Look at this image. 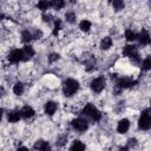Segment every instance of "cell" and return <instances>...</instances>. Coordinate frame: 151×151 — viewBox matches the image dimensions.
Instances as JSON below:
<instances>
[{
    "label": "cell",
    "mask_w": 151,
    "mask_h": 151,
    "mask_svg": "<svg viewBox=\"0 0 151 151\" xmlns=\"http://www.w3.org/2000/svg\"><path fill=\"white\" fill-rule=\"evenodd\" d=\"M79 88V83L76 79H66L63 84V92L66 97H71L72 94H74Z\"/></svg>",
    "instance_id": "6da1fadb"
},
{
    "label": "cell",
    "mask_w": 151,
    "mask_h": 151,
    "mask_svg": "<svg viewBox=\"0 0 151 151\" xmlns=\"http://www.w3.org/2000/svg\"><path fill=\"white\" fill-rule=\"evenodd\" d=\"M83 113H84L86 117H88V118H91L92 120H94V122H98V120L100 119V116H101V113L99 112V110H98L94 105H92V104H87V105L84 107Z\"/></svg>",
    "instance_id": "7a4b0ae2"
},
{
    "label": "cell",
    "mask_w": 151,
    "mask_h": 151,
    "mask_svg": "<svg viewBox=\"0 0 151 151\" xmlns=\"http://www.w3.org/2000/svg\"><path fill=\"white\" fill-rule=\"evenodd\" d=\"M138 126L140 130H149L150 126H151V117H150V113H149V110H145L142 112L140 114V118L138 120Z\"/></svg>",
    "instance_id": "3957f363"
},
{
    "label": "cell",
    "mask_w": 151,
    "mask_h": 151,
    "mask_svg": "<svg viewBox=\"0 0 151 151\" xmlns=\"http://www.w3.org/2000/svg\"><path fill=\"white\" fill-rule=\"evenodd\" d=\"M104 87H105V79H104V77H98V78L93 79L92 83H91V88L96 93L101 92L104 90Z\"/></svg>",
    "instance_id": "277c9868"
},
{
    "label": "cell",
    "mask_w": 151,
    "mask_h": 151,
    "mask_svg": "<svg viewBox=\"0 0 151 151\" xmlns=\"http://www.w3.org/2000/svg\"><path fill=\"white\" fill-rule=\"evenodd\" d=\"M72 126H73V129H76L77 131L84 132V131L87 130L88 124H87V122H86L85 119H83V118H77V119H74V120L72 122Z\"/></svg>",
    "instance_id": "5b68a950"
},
{
    "label": "cell",
    "mask_w": 151,
    "mask_h": 151,
    "mask_svg": "<svg viewBox=\"0 0 151 151\" xmlns=\"http://www.w3.org/2000/svg\"><path fill=\"white\" fill-rule=\"evenodd\" d=\"M33 55H34V50H33L32 46L26 45V46L22 47V50H21V60L27 61V60H29Z\"/></svg>",
    "instance_id": "8992f818"
},
{
    "label": "cell",
    "mask_w": 151,
    "mask_h": 151,
    "mask_svg": "<svg viewBox=\"0 0 151 151\" xmlns=\"http://www.w3.org/2000/svg\"><path fill=\"white\" fill-rule=\"evenodd\" d=\"M123 54H124V55H126V57L133 58L134 55H137V54H138L137 46H134V45H126V46L123 48Z\"/></svg>",
    "instance_id": "52a82bcc"
},
{
    "label": "cell",
    "mask_w": 151,
    "mask_h": 151,
    "mask_svg": "<svg viewBox=\"0 0 151 151\" xmlns=\"http://www.w3.org/2000/svg\"><path fill=\"white\" fill-rule=\"evenodd\" d=\"M34 150H38V151H51V146L47 142L42 140V139H39L34 143Z\"/></svg>",
    "instance_id": "ba28073f"
},
{
    "label": "cell",
    "mask_w": 151,
    "mask_h": 151,
    "mask_svg": "<svg viewBox=\"0 0 151 151\" xmlns=\"http://www.w3.org/2000/svg\"><path fill=\"white\" fill-rule=\"evenodd\" d=\"M8 60H9L11 63H13V64L19 63V61L21 60V50H18V48L13 50V51L8 54Z\"/></svg>",
    "instance_id": "9c48e42d"
},
{
    "label": "cell",
    "mask_w": 151,
    "mask_h": 151,
    "mask_svg": "<svg viewBox=\"0 0 151 151\" xmlns=\"http://www.w3.org/2000/svg\"><path fill=\"white\" fill-rule=\"evenodd\" d=\"M133 84V80L130 79V78H122L117 81V87L118 90H122V88H127V87H131Z\"/></svg>",
    "instance_id": "30bf717a"
},
{
    "label": "cell",
    "mask_w": 151,
    "mask_h": 151,
    "mask_svg": "<svg viewBox=\"0 0 151 151\" xmlns=\"http://www.w3.org/2000/svg\"><path fill=\"white\" fill-rule=\"evenodd\" d=\"M137 39L139 40V42L142 45H149L150 44V35H149V32L145 29H143L139 33V35H137Z\"/></svg>",
    "instance_id": "8fae6325"
},
{
    "label": "cell",
    "mask_w": 151,
    "mask_h": 151,
    "mask_svg": "<svg viewBox=\"0 0 151 151\" xmlns=\"http://www.w3.org/2000/svg\"><path fill=\"white\" fill-rule=\"evenodd\" d=\"M129 127H130V122H129L127 119H122V120H119V123H118L117 131H118L119 133H125V132H127Z\"/></svg>",
    "instance_id": "7c38bea8"
},
{
    "label": "cell",
    "mask_w": 151,
    "mask_h": 151,
    "mask_svg": "<svg viewBox=\"0 0 151 151\" xmlns=\"http://www.w3.org/2000/svg\"><path fill=\"white\" fill-rule=\"evenodd\" d=\"M20 116L22 118H25V119H28V118L34 116V110L31 106H24L21 109V111H20Z\"/></svg>",
    "instance_id": "4fadbf2b"
},
{
    "label": "cell",
    "mask_w": 151,
    "mask_h": 151,
    "mask_svg": "<svg viewBox=\"0 0 151 151\" xmlns=\"http://www.w3.org/2000/svg\"><path fill=\"white\" fill-rule=\"evenodd\" d=\"M20 118H21L20 111H17V110H13V111L8 112V114H7V119L9 123H17V122H19Z\"/></svg>",
    "instance_id": "5bb4252c"
},
{
    "label": "cell",
    "mask_w": 151,
    "mask_h": 151,
    "mask_svg": "<svg viewBox=\"0 0 151 151\" xmlns=\"http://www.w3.org/2000/svg\"><path fill=\"white\" fill-rule=\"evenodd\" d=\"M57 110V104L54 101H47L45 104V112L50 116H52Z\"/></svg>",
    "instance_id": "9a60e30c"
},
{
    "label": "cell",
    "mask_w": 151,
    "mask_h": 151,
    "mask_svg": "<svg viewBox=\"0 0 151 151\" xmlns=\"http://www.w3.org/2000/svg\"><path fill=\"white\" fill-rule=\"evenodd\" d=\"M68 151H85V145L80 140H74Z\"/></svg>",
    "instance_id": "2e32d148"
},
{
    "label": "cell",
    "mask_w": 151,
    "mask_h": 151,
    "mask_svg": "<svg viewBox=\"0 0 151 151\" xmlns=\"http://www.w3.org/2000/svg\"><path fill=\"white\" fill-rule=\"evenodd\" d=\"M112 46V39L110 37H105L101 41H100V48L101 50H107Z\"/></svg>",
    "instance_id": "e0dca14e"
},
{
    "label": "cell",
    "mask_w": 151,
    "mask_h": 151,
    "mask_svg": "<svg viewBox=\"0 0 151 151\" xmlns=\"http://www.w3.org/2000/svg\"><path fill=\"white\" fill-rule=\"evenodd\" d=\"M32 39H33V35H32L31 32L24 31V32L21 33V41H22V42H29Z\"/></svg>",
    "instance_id": "ac0fdd59"
},
{
    "label": "cell",
    "mask_w": 151,
    "mask_h": 151,
    "mask_svg": "<svg viewBox=\"0 0 151 151\" xmlns=\"http://www.w3.org/2000/svg\"><path fill=\"white\" fill-rule=\"evenodd\" d=\"M13 92L17 96L22 94V92H24V85L21 83H15V85L13 86Z\"/></svg>",
    "instance_id": "d6986e66"
},
{
    "label": "cell",
    "mask_w": 151,
    "mask_h": 151,
    "mask_svg": "<svg viewBox=\"0 0 151 151\" xmlns=\"http://www.w3.org/2000/svg\"><path fill=\"white\" fill-rule=\"evenodd\" d=\"M50 7H52L51 1H39V2H38V8L41 9V11H46V9H48Z\"/></svg>",
    "instance_id": "ffe728a7"
},
{
    "label": "cell",
    "mask_w": 151,
    "mask_h": 151,
    "mask_svg": "<svg viewBox=\"0 0 151 151\" xmlns=\"http://www.w3.org/2000/svg\"><path fill=\"white\" fill-rule=\"evenodd\" d=\"M79 28H80L81 31H84V32H87V31L91 28V22H90L88 20H83V21H80V24H79Z\"/></svg>",
    "instance_id": "44dd1931"
},
{
    "label": "cell",
    "mask_w": 151,
    "mask_h": 151,
    "mask_svg": "<svg viewBox=\"0 0 151 151\" xmlns=\"http://www.w3.org/2000/svg\"><path fill=\"white\" fill-rule=\"evenodd\" d=\"M125 38L129 40V41H133L137 39V34L134 32H132L131 29H126L125 31Z\"/></svg>",
    "instance_id": "7402d4cb"
},
{
    "label": "cell",
    "mask_w": 151,
    "mask_h": 151,
    "mask_svg": "<svg viewBox=\"0 0 151 151\" xmlns=\"http://www.w3.org/2000/svg\"><path fill=\"white\" fill-rule=\"evenodd\" d=\"M142 68H143L144 71H149V70L151 68V58H150V57H147V58H145V59L143 60V63H142Z\"/></svg>",
    "instance_id": "603a6c76"
},
{
    "label": "cell",
    "mask_w": 151,
    "mask_h": 151,
    "mask_svg": "<svg viewBox=\"0 0 151 151\" xmlns=\"http://www.w3.org/2000/svg\"><path fill=\"white\" fill-rule=\"evenodd\" d=\"M66 142H67V136L66 134H61V136H59L57 138L55 144H57V146H64L66 144Z\"/></svg>",
    "instance_id": "cb8c5ba5"
},
{
    "label": "cell",
    "mask_w": 151,
    "mask_h": 151,
    "mask_svg": "<svg viewBox=\"0 0 151 151\" xmlns=\"http://www.w3.org/2000/svg\"><path fill=\"white\" fill-rule=\"evenodd\" d=\"M65 18H66V21L70 22V24H73L76 21V19H77V17H76V14L73 12H67L65 14Z\"/></svg>",
    "instance_id": "d4e9b609"
},
{
    "label": "cell",
    "mask_w": 151,
    "mask_h": 151,
    "mask_svg": "<svg viewBox=\"0 0 151 151\" xmlns=\"http://www.w3.org/2000/svg\"><path fill=\"white\" fill-rule=\"evenodd\" d=\"M112 6L114 7L116 11H120V9L124 8V2H123L122 0H114V1L112 2Z\"/></svg>",
    "instance_id": "484cf974"
},
{
    "label": "cell",
    "mask_w": 151,
    "mask_h": 151,
    "mask_svg": "<svg viewBox=\"0 0 151 151\" xmlns=\"http://www.w3.org/2000/svg\"><path fill=\"white\" fill-rule=\"evenodd\" d=\"M51 4H52V7H53L54 9H60V8H63V7L65 6V2H64V1H61V0L52 1Z\"/></svg>",
    "instance_id": "4316f807"
},
{
    "label": "cell",
    "mask_w": 151,
    "mask_h": 151,
    "mask_svg": "<svg viewBox=\"0 0 151 151\" xmlns=\"http://www.w3.org/2000/svg\"><path fill=\"white\" fill-rule=\"evenodd\" d=\"M137 145V139L136 138H130L127 142V146L126 147H134Z\"/></svg>",
    "instance_id": "83f0119b"
},
{
    "label": "cell",
    "mask_w": 151,
    "mask_h": 151,
    "mask_svg": "<svg viewBox=\"0 0 151 151\" xmlns=\"http://www.w3.org/2000/svg\"><path fill=\"white\" fill-rule=\"evenodd\" d=\"M58 59H59V54L52 53V54H50V57H48V63H53V61H55V60H58Z\"/></svg>",
    "instance_id": "f1b7e54d"
},
{
    "label": "cell",
    "mask_w": 151,
    "mask_h": 151,
    "mask_svg": "<svg viewBox=\"0 0 151 151\" xmlns=\"http://www.w3.org/2000/svg\"><path fill=\"white\" fill-rule=\"evenodd\" d=\"M60 27H61V21H60V20H57V21H55V25H54L53 34H57V33H58V31L60 29Z\"/></svg>",
    "instance_id": "f546056e"
},
{
    "label": "cell",
    "mask_w": 151,
    "mask_h": 151,
    "mask_svg": "<svg viewBox=\"0 0 151 151\" xmlns=\"http://www.w3.org/2000/svg\"><path fill=\"white\" fill-rule=\"evenodd\" d=\"M50 18H51L50 14H47V15H46V14H42V20H44V21H50V20H51Z\"/></svg>",
    "instance_id": "4dcf8cb0"
},
{
    "label": "cell",
    "mask_w": 151,
    "mask_h": 151,
    "mask_svg": "<svg viewBox=\"0 0 151 151\" xmlns=\"http://www.w3.org/2000/svg\"><path fill=\"white\" fill-rule=\"evenodd\" d=\"M32 35H33V34H32ZM40 37H41V32H40V31H37L35 34L33 35V38H35V39H39Z\"/></svg>",
    "instance_id": "1f68e13d"
},
{
    "label": "cell",
    "mask_w": 151,
    "mask_h": 151,
    "mask_svg": "<svg viewBox=\"0 0 151 151\" xmlns=\"http://www.w3.org/2000/svg\"><path fill=\"white\" fill-rule=\"evenodd\" d=\"M17 151H28V149H27V147H25V146H20Z\"/></svg>",
    "instance_id": "d6a6232c"
},
{
    "label": "cell",
    "mask_w": 151,
    "mask_h": 151,
    "mask_svg": "<svg viewBox=\"0 0 151 151\" xmlns=\"http://www.w3.org/2000/svg\"><path fill=\"white\" fill-rule=\"evenodd\" d=\"M118 151H129V147H126V146H123V147H120Z\"/></svg>",
    "instance_id": "836d02e7"
},
{
    "label": "cell",
    "mask_w": 151,
    "mask_h": 151,
    "mask_svg": "<svg viewBox=\"0 0 151 151\" xmlns=\"http://www.w3.org/2000/svg\"><path fill=\"white\" fill-rule=\"evenodd\" d=\"M1 118H2V109H0V120H1Z\"/></svg>",
    "instance_id": "e575fe53"
}]
</instances>
